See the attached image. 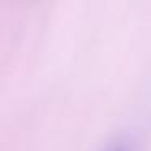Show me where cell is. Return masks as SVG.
Instances as JSON below:
<instances>
[{
  "label": "cell",
  "mask_w": 151,
  "mask_h": 151,
  "mask_svg": "<svg viewBox=\"0 0 151 151\" xmlns=\"http://www.w3.org/2000/svg\"><path fill=\"white\" fill-rule=\"evenodd\" d=\"M104 151H135V146L127 138H117V140L111 141Z\"/></svg>",
  "instance_id": "obj_1"
}]
</instances>
